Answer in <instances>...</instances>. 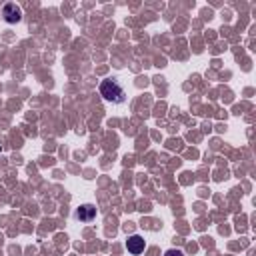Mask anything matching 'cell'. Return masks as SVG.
Instances as JSON below:
<instances>
[{"label":"cell","instance_id":"1","mask_svg":"<svg viewBox=\"0 0 256 256\" xmlns=\"http://www.w3.org/2000/svg\"><path fill=\"white\" fill-rule=\"evenodd\" d=\"M98 92L110 104L118 106V104L126 102V92H124V88H122V84L118 80H102L100 86H98Z\"/></svg>","mask_w":256,"mask_h":256},{"label":"cell","instance_id":"2","mask_svg":"<svg viewBox=\"0 0 256 256\" xmlns=\"http://www.w3.org/2000/svg\"><path fill=\"white\" fill-rule=\"evenodd\" d=\"M2 18H4V22H8V24H18V22L22 20V10H20V6H16L14 2L4 4V8H2Z\"/></svg>","mask_w":256,"mask_h":256},{"label":"cell","instance_id":"3","mask_svg":"<svg viewBox=\"0 0 256 256\" xmlns=\"http://www.w3.org/2000/svg\"><path fill=\"white\" fill-rule=\"evenodd\" d=\"M74 218H76L78 222H84V224L92 222V220L96 218V206H92V204H82V206H78V208L74 210Z\"/></svg>","mask_w":256,"mask_h":256},{"label":"cell","instance_id":"4","mask_svg":"<svg viewBox=\"0 0 256 256\" xmlns=\"http://www.w3.org/2000/svg\"><path fill=\"white\" fill-rule=\"evenodd\" d=\"M126 248H128V252L130 254H142L144 252V248H146V240L140 236V234H132V236H128V240H126Z\"/></svg>","mask_w":256,"mask_h":256},{"label":"cell","instance_id":"5","mask_svg":"<svg viewBox=\"0 0 256 256\" xmlns=\"http://www.w3.org/2000/svg\"><path fill=\"white\" fill-rule=\"evenodd\" d=\"M164 256H184V252H182V250H178V248H170V250H166V252H164Z\"/></svg>","mask_w":256,"mask_h":256}]
</instances>
